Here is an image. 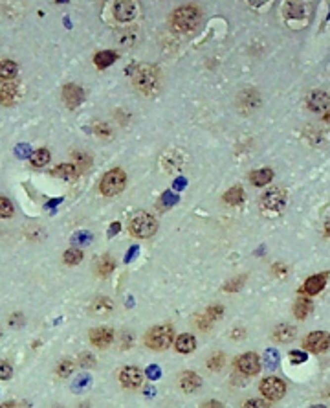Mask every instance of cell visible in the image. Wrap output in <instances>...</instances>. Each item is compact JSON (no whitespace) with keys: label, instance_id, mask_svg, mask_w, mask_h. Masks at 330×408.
Segmentation results:
<instances>
[{"label":"cell","instance_id":"6da1fadb","mask_svg":"<svg viewBox=\"0 0 330 408\" xmlns=\"http://www.w3.org/2000/svg\"><path fill=\"white\" fill-rule=\"evenodd\" d=\"M132 83L145 96H152L160 90V72L152 64H138L132 72Z\"/></svg>","mask_w":330,"mask_h":408},{"label":"cell","instance_id":"7a4b0ae2","mask_svg":"<svg viewBox=\"0 0 330 408\" xmlns=\"http://www.w3.org/2000/svg\"><path fill=\"white\" fill-rule=\"evenodd\" d=\"M202 13L196 6H182L178 7L173 17H171V26L176 32H193L194 28L200 24Z\"/></svg>","mask_w":330,"mask_h":408},{"label":"cell","instance_id":"3957f363","mask_svg":"<svg viewBox=\"0 0 330 408\" xmlns=\"http://www.w3.org/2000/svg\"><path fill=\"white\" fill-rule=\"evenodd\" d=\"M156 230H158V221L150 214H145V212H140V214L132 215L131 221H129V232H131L134 237L147 239L150 237L152 233H156Z\"/></svg>","mask_w":330,"mask_h":408},{"label":"cell","instance_id":"277c9868","mask_svg":"<svg viewBox=\"0 0 330 408\" xmlns=\"http://www.w3.org/2000/svg\"><path fill=\"white\" fill-rule=\"evenodd\" d=\"M173 337H175V333H173V327L171 326H167V324L165 326H156L145 335V344L149 346L150 350L162 351V350L171 346Z\"/></svg>","mask_w":330,"mask_h":408},{"label":"cell","instance_id":"5b68a950","mask_svg":"<svg viewBox=\"0 0 330 408\" xmlns=\"http://www.w3.org/2000/svg\"><path fill=\"white\" fill-rule=\"evenodd\" d=\"M125 184H127V175H125L123 170H110L103 176V180L99 184L101 193L106 195V197H112V195H118L123 191Z\"/></svg>","mask_w":330,"mask_h":408},{"label":"cell","instance_id":"8992f818","mask_svg":"<svg viewBox=\"0 0 330 408\" xmlns=\"http://www.w3.org/2000/svg\"><path fill=\"white\" fill-rule=\"evenodd\" d=\"M259 390H261V394L264 396V399L277 401V399H281V397L284 396L286 384H284V381L279 379V377H268V379H264L261 383Z\"/></svg>","mask_w":330,"mask_h":408},{"label":"cell","instance_id":"52a82bcc","mask_svg":"<svg viewBox=\"0 0 330 408\" xmlns=\"http://www.w3.org/2000/svg\"><path fill=\"white\" fill-rule=\"evenodd\" d=\"M261 204L262 208H266L270 212L277 214V212H281V210L284 208V204H286V195H284L283 189L272 188L261 197Z\"/></svg>","mask_w":330,"mask_h":408},{"label":"cell","instance_id":"ba28073f","mask_svg":"<svg viewBox=\"0 0 330 408\" xmlns=\"http://www.w3.org/2000/svg\"><path fill=\"white\" fill-rule=\"evenodd\" d=\"M329 346H330V335L327 333V331H314V333L308 335L305 339V342H303V348H305L306 351H312V353L327 351Z\"/></svg>","mask_w":330,"mask_h":408},{"label":"cell","instance_id":"9c48e42d","mask_svg":"<svg viewBox=\"0 0 330 408\" xmlns=\"http://www.w3.org/2000/svg\"><path fill=\"white\" fill-rule=\"evenodd\" d=\"M136 15H138L136 2L121 0V2H116V4H114V17H116L119 22H131V20L136 19Z\"/></svg>","mask_w":330,"mask_h":408},{"label":"cell","instance_id":"30bf717a","mask_svg":"<svg viewBox=\"0 0 330 408\" xmlns=\"http://www.w3.org/2000/svg\"><path fill=\"white\" fill-rule=\"evenodd\" d=\"M237 370L242 375H255L261 370V360L255 353H244L237 358Z\"/></svg>","mask_w":330,"mask_h":408},{"label":"cell","instance_id":"8fae6325","mask_svg":"<svg viewBox=\"0 0 330 408\" xmlns=\"http://www.w3.org/2000/svg\"><path fill=\"white\" fill-rule=\"evenodd\" d=\"M62 100H64L68 109H77L83 103V100H85V92H83L81 87L68 83L62 88Z\"/></svg>","mask_w":330,"mask_h":408},{"label":"cell","instance_id":"7c38bea8","mask_svg":"<svg viewBox=\"0 0 330 408\" xmlns=\"http://www.w3.org/2000/svg\"><path fill=\"white\" fill-rule=\"evenodd\" d=\"M119 381H121L125 388H138L140 384L143 383V375L134 366H125L121 373H119Z\"/></svg>","mask_w":330,"mask_h":408},{"label":"cell","instance_id":"4fadbf2b","mask_svg":"<svg viewBox=\"0 0 330 408\" xmlns=\"http://www.w3.org/2000/svg\"><path fill=\"white\" fill-rule=\"evenodd\" d=\"M327 278H329V274H327V272H323V274H316V276L308 278V280L303 283V287H301L299 292H303V294H308V296L319 294V292L323 291L325 285H327Z\"/></svg>","mask_w":330,"mask_h":408},{"label":"cell","instance_id":"5bb4252c","mask_svg":"<svg viewBox=\"0 0 330 408\" xmlns=\"http://www.w3.org/2000/svg\"><path fill=\"white\" fill-rule=\"evenodd\" d=\"M306 105L314 113H323L330 107V96L321 90H314L308 98H306Z\"/></svg>","mask_w":330,"mask_h":408},{"label":"cell","instance_id":"9a60e30c","mask_svg":"<svg viewBox=\"0 0 330 408\" xmlns=\"http://www.w3.org/2000/svg\"><path fill=\"white\" fill-rule=\"evenodd\" d=\"M90 340H92V344L95 348L103 350L106 346H110V342L114 340V331L110 327H97L90 333Z\"/></svg>","mask_w":330,"mask_h":408},{"label":"cell","instance_id":"2e32d148","mask_svg":"<svg viewBox=\"0 0 330 408\" xmlns=\"http://www.w3.org/2000/svg\"><path fill=\"white\" fill-rule=\"evenodd\" d=\"M284 15H286L288 22H292V19L306 20V4H303V2H288L284 6Z\"/></svg>","mask_w":330,"mask_h":408},{"label":"cell","instance_id":"e0dca14e","mask_svg":"<svg viewBox=\"0 0 330 408\" xmlns=\"http://www.w3.org/2000/svg\"><path fill=\"white\" fill-rule=\"evenodd\" d=\"M249 182L253 184V186H259V188H262V186H266V184L274 178V171L270 170V168H262V170H255L251 171L248 175Z\"/></svg>","mask_w":330,"mask_h":408},{"label":"cell","instance_id":"ac0fdd59","mask_svg":"<svg viewBox=\"0 0 330 408\" xmlns=\"http://www.w3.org/2000/svg\"><path fill=\"white\" fill-rule=\"evenodd\" d=\"M17 92H19V87L15 83H4L0 85V103L2 105H13L15 100H17Z\"/></svg>","mask_w":330,"mask_h":408},{"label":"cell","instance_id":"d6986e66","mask_svg":"<svg viewBox=\"0 0 330 408\" xmlns=\"http://www.w3.org/2000/svg\"><path fill=\"white\" fill-rule=\"evenodd\" d=\"M51 175L57 176V178H62V180H75L77 175H79V170L74 164H61V166L53 168Z\"/></svg>","mask_w":330,"mask_h":408},{"label":"cell","instance_id":"ffe728a7","mask_svg":"<svg viewBox=\"0 0 330 408\" xmlns=\"http://www.w3.org/2000/svg\"><path fill=\"white\" fill-rule=\"evenodd\" d=\"M200 384H202V379H200L196 373H193V371H186V373L180 377V386L184 392H187V394H191V392H194V390H198Z\"/></svg>","mask_w":330,"mask_h":408},{"label":"cell","instance_id":"44dd1931","mask_svg":"<svg viewBox=\"0 0 330 408\" xmlns=\"http://www.w3.org/2000/svg\"><path fill=\"white\" fill-rule=\"evenodd\" d=\"M175 348H176V351L184 353V355L193 353L194 348H196V340H194V337H191V335L184 333V335H180V337H176Z\"/></svg>","mask_w":330,"mask_h":408},{"label":"cell","instance_id":"7402d4cb","mask_svg":"<svg viewBox=\"0 0 330 408\" xmlns=\"http://www.w3.org/2000/svg\"><path fill=\"white\" fill-rule=\"evenodd\" d=\"M138 39H140L138 28H127V30H121V32L118 33V43L119 46H123V48L134 46V44L138 43Z\"/></svg>","mask_w":330,"mask_h":408},{"label":"cell","instance_id":"603a6c76","mask_svg":"<svg viewBox=\"0 0 330 408\" xmlns=\"http://www.w3.org/2000/svg\"><path fill=\"white\" fill-rule=\"evenodd\" d=\"M295 333H297V329L293 326H290V324H281V326H277L274 329V339L277 340V342H290V340L295 337Z\"/></svg>","mask_w":330,"mask_h":408},{"label":"cell","instance_id":"cb8c5ba5","mask_svg":"<svg viewBox=\"0 0 330 408\" xmlns=\"http://www.w3.org/2000/svg\"><path fill=\"white\" fill-rule=\"evenodd\" d=\"M116 269V261H114L110 256H103V258H99L97 261H95V274L97 276H108L112 270Z\"/></svg>","mask_w":330,"mask_h":408},{"label":"cell","instance_id":"d4e9b609","mask_svg":"<svg viewBox=\"0 0 330 408\" xmlns=\"http://www.w3.org/2000/svg\"><path fill=\"white\" fill-rule=\"evenodd\" d=\"M310 313H312V301L308 300V298H299V300L295 301V305H293V314H295L299 320L306 318Z\"/></svg>","mask_w":330,"mask_h":408},{"label":"cell","instance_id":"484cf974","mask_svg":"<svg viewBox=\"0 0 330 408\" xmlns=\"http://www.w3.org/2000/svg\"><path fill=\"white\" fill-rule=\"evenodd\" d=\"M114 61H116V54L110 50L99 52V54H95V57H94V63H95L97 68H106V66H110Z\"/></svg>","mask_w":330,"mask_h":408},{"label":"cell","instance_id":"4316f807","mask_svg":"<svg viewBox=\"0 0 330 408\" xmlns=\"http://www.w3.org/2000/svg\"><path fill=\"white\" fill-rule=\"evenodd\" d=\"M30 162H31V166H35V168H44L46 164L50 162V151L37 149L35 153H31Z\"/></svg>","mask_w":330,"mask_h":408},{"label":"cell","instance_id":"83f0119b","mask_svg":"<svg viewBox=\"0 0 330 408\" xmlns=\"http://www.w3.org/2000/svg\"><path fill=\"white\" fill-rule=\"evenodd\" d=\"M112 307L114 303L108 300V298H97V300H94L90 311H92L94 314H106L112 311Z\"/></svg>","mask_w":330,"mask_h":408},{"label":"cell","instance_id":"f1b7e54d","mask_svg":"<svg viewBox=\"0 0 330 408\" xmlns=\"http://www.w3.org/2000/svg\"><path fill=\"white\" fill-rule=\"evenodd\" d=\"M242 201H244V189L240 188V186H235V188H231L226 191L224 202H228V204L237 206V204H240Z\"/></svg>","mask_w":330,"mask_h":408},{"label":"cell","instance_id":"f546056e","mask_svg":"<svg viewBox=\"0 0 330 408\" xmlns=\"http://www.w3.org/2000/svg\"><path fill=\"white\" fill-rule=\"evenodd\" d=\"M17 70H19L17 63H13L9 59L0 61V77H2V79H11V77H15V75H17Z\"/></svg>","mask_w":330,"mask_h":408},{"label":"cell","instance_id":"4dcf8cb0","mask_svg":"<svg viewBox=\"0 0 330 408\" xmlns=\"http://www.w3.org/2000/svg\"><path fill=\"white\" fill-rule=\"evenodd\" d=\"M62 259H64L66 265H79L83 259V252L79 250V248H68V250L64 252Z\"/></svg>","mask_w":330,"mask_h":408},{"label":"cell","instance_id":"1f68e13d","mask_svg":"<svg viewBox=\"0 0 330 408\" xmlns=\"http://www.w3.org/2000/svg\"><path fill=\"white\" fill-rule=\"evenodd\" d=\"M279 351H275V350H268V351L264 353V366L266 368H270V370H274V368H277L279 366Z\"/></svg>","mask_w":330,"mask_h":408},{"label":"cell","instance_id":"d6a6232c","mask_svg":"<svg viewBox=\"0 0 330 408\" xmlns=\"http://www.w3.org/2000/svg\"><path fill=\"white\" fill-rule=\"evenodd\" d=\"M224 353H220V351H217V353H213L211 357H209V360H207V366H209V370H213V371H217V370H220L222 366H224Z\"/></svg>","mask_w":330,"mask_h":408},{"label":"cell","instance_id":"836d02e7","mask_svg":"<svg viewBox=\"0 0 330 408\" xmlns=\"http://www.w3.org/2000/svg\"><path fill=\"white\" fill-rule=\"evenodd\" d=\"M13 204L9 199H6V197H0V219H7V217H11L13 215Z\"/></svg>","mask_w":330,"mask_h":408},{"label":"cell","instance_id":"e575fe53","mask_svg":"<svg viewBox=\"0 0 330 408\" xmlns=\"http://www.w3.org/2000/svg\"><path fill=\"white\" fill-rule=\"evenodd\" d=\"M90 241H92V235H90L88 232H77L74 237H72V245L83 246V245H88Z\"/></svg>","mask_w":330,"mask_h":408},{"label":"cell","instance_id":"d590c367","mask_svg":"<svg viewBox=\"0 0 330 408\" xmlns=\"http://www.w3.org/2000/svg\"><path fill=\"white\" fill-rule=\"evenodd\" d=\"M204 314H206L207 318H211V320L215 322V320H218L222 314H224V307H222V305H211V307L206 309V313Z\"/></svg>","mask_w":330,"mask_h":408},{"label":"cell","instance_id":"8d00e7d4","mask_svg":"<svg viewBox=\"0 0 330 408\" xmlns=\"http://www.w3.org/2000/svg\"><path fill=\"white\" fill-rule=\"evenodd\" d=\"M88 386H90V377L81 375V377H77V381H74L72 390H75V392H83V390L88 388Z\"/></svg>","mask_w":330,"mask_h":408},{"label":"cell","instance_id":"74e56055","mask_svg":"<svg viewBox=\"0 0 330 408\" xmlns=\"http://www.w3.org/2000/svg\"><path fill=\"white\" fill-rule=\"evenodd\" d=\"M72 371H74V362H72V360H62L61 364H59V368H57V373L61 377H68Z\"/></svg>","mask_w":330,"mask_h":408},{"label":"cell","instance_id":"f35d334b","mask_svg":"<svg viewBox=\"0 0 330 408\" xmlns=\"http://www.w3.org/2000/svg\"><path fill=\"white\" fill-rule=\"evenodd\" d=\"M244 280H246V276H238L237 280H231L230 283H226L224 291L226 292H235V291H238L240 287H242Z\"/></svg>","mask_w":330,"mask_h":408},{"label":"cell","instance_id":"ab89813d","mask_svg":"<svg viewBox=\"0 0 330 408\" xmlns=\"http://www.w3.org/2000/svg\"><path fill=\"white\" fill-rule=\"evenodd\" d=\"M213 324H215V322H213L211 318H207L206 314H200V316H196V326H198L202 331H207V329H211Z\"/></svg>","mask_w":330,"mask_h":408},{"label":"cell","instance_id":"60d3db41","mask_svg":"<svg viewBox=\"0 0 330 408\" xmlns=\"http://www.w3.org/2000/svg\"><path fill=\"white\" fill-rule=\"evenodd\" d=\"M13 375V368L7 364L6 360H0V381H6Z\"/></svg>","mask_w":330,"mask_h":408},{"label":"cell","instance_id":"b9f144b4","mask_svg":"<svg viewBox=\"0 0 330 408\" xmlns=\"http://www.w3.org/2000/svg\"><path fill=\"white\" fill-rule=\"evenodd\" d=\"M244 408H270V407L268 403L262 401V399H251V401H248L244 405Z\"/></svg>","mask_w":330,"mask_h":408},{"label":"cell","instance_id":"7bdbcfd3","mask_svg":"<svg viewBox=\"0 0 330 408\" xmlns=\"http://www.w3.org/2000/svg\"><path fill=\"white\" fill-rule=\"evenodd\" d=\"M160 375H162V371H160V368L156 364H152V366H149L147 368V377H149L150 381H156V379H160Z\"/></svg>","mask_w":330,"mask_h":408},{"label":"cell","instance_id":"ee69618b","mask_svg":"<svg viewBox=\"0 0 330 408\" xmlns=\"http://www.w3.org/2000/svg\"><path fill=\"white\" fill-rule=\"evenodd\" d=\"M290 360H292L293 364L305 362V360H306V353H303V351H292V353H290Z\"/></svg>","mask_w":330,"mask_h":408},{"label":"cell","instance_id":"f6af8a7d","mask_svg":"<svg viewBox=\"0 0 330 408\" xmlns=\"http://www.w3.org/2000/svg\"><path fill=\"white\" fill-rule=\"evenodd\" d=\"M15 155H17V157H20V158H28V157H30V145L20 144L19 147L15 149Z\"/></svg>","mask_w":330,"mask_h":408},{"label":"cell","instance_id":"bcb514c9","mask_svg":"<svg viewBox=\"0 0 330 408\" xmlns=\"http://www.w3.org/2000/svg\"><path fill=\"white\" fill-rule=\"evenodd\" d=\"M75 158H77V164H81V166H83V170L90 168V157H87V155H81V153H75Z\"/></svg>","mask_w":330,"mask_h":408},{"label":"cell","instance_id":"7dc6e473","mask_svg":"<svg viewBox=\"0 0 330 408\" xmlns=\"http://www.w3.org/2000/svg\"><path fill=\"white\" fill-rule=\"evenodd\" d=\"M81 366H85V368H94V366H95V358H94L92 355H83Z\"/></svg>","mask_w":330,"mask_h":408},{"label":"cell","instance_id":"c3c4849f","mask_svg":"<svg viewBox=\"0 0 330 408\" xmlns=\"http://www.w3.org/2000/svg\"><path fill=\"white\" fill-rule=\"evenodd\" d=\"M123 340H125V342H123V350H127V348H131V344L134 342V339H132L131 335H127V333L123 335Z\"/></svg>","mask_w":330,"mask_h":408},{"label":"cell","instance_id":"681fc988","mask_svg":"<svg viewBox=\"0 0 330 408\" xmlns=\"http://www.w3.org/2000/svg\"><path fill=\"white\" fill-rule=\"evenodd\" d=\"M163 201L167 202V206H171V204H175L176 202V197H173L171 193H165L163 195Z\"/></svg>","mask_w":330,"mask_h":408},{"label":"cell","instance_id":"f907efd6","mask_svg":"<svg viewBox=\"0 0 330 408\" xmlns=\"http://www.w3.org/2000/svg\"><path fill=\"white\" fill-rule=\"evenodd\" d=\"M204 408H224V407L218 401H207L206 405H204Z\"/></svg>","mask_w":330,"mask_h":408},{"label":"cell","instance_id":"816d5d0a","mask_svg":"<svg viewBox=\"0 0 330 408\" xmlns=\"http://www.w3.org/2000/svg\"><path fill=\"white\" fill-rule=\"evenodd\" d=\"M116 232H119V223H114V225L110 226V230H108V235L112 237V235H116Z\"/></svg>","mask_w":330,"mask_h":408},{"label":"cell","instance_id":"f5cc1de1","mask_svg":"<svg viewBox=\"0 0 330 408\" xmlns=\"http://www.w3.org/2000/svg\"><path fill=\"white\" fill-rule=\"evenodd\" d=\"M274 272H275V274H281V276H283V274L286 272V267H283V265H275Z\"/></svg>","mask_w":330,"mask_h":408},{"label":"cell","instance_id":"db71d44e","mask_svg":"<svg viewBox=\"0 0 330 408\" xmlns=\"http://www.w3.org/2000/svg\"><path fill=\"white\" fill-rule=\"evenodd\" d=\"M242 335H244V329H233V331H231V337H233V339H242Z\"/></svg>","mask_w":330,"mask_h":408},{"label":"cell","instance_id":"11a10c76","mask_svg":"<svg viewBox=\"0 0 330 408\" xmlns=\"http://www.w3.org/2000/svg\"><path fill=\"white\" fill-rule=\"evenodd\" d=\"M0 408H19L15 403H11V401H7V403H4V405H0Z\"/></svg>","mask_w":330,"mask_h":408},{"label":"cell","instance_id":"9f6ffc18","mask_svg":"<svg viewBox=\"0 0 330 408\" xmlns=\"http://www.w3.org/2000/svg\"><path fill=\"white\" fill-rule=\"evenodd\" d=\"M184 186H186V180H184V178H178L175 182V188H184Z\"/></svg>","mask_w":330,"mask_h":408},{"label":"cell","instance_id":"6f0895ef","mask_svg":"<svg viewBox=\"0 0 330 408\" xmlns=\"http://www.w3.org/2000/svg\"><path fill=\"white\" fill-rule=\"evenodd\" d=\"M325 233H327V235H330V221L327 223V225H325Z\"/></svg>","mask_w":330,"mask_h":408},{"label":"cell","instance_id":"680465c9","mask_svg":"<svg viewBox=\"0 0 330 408\" xmlns=\"http://www.w3.org/2000/svg\"><path fill=\"white\" fill-rule=\"evenodd\" d=\"M325 119H327V121H330V111L327 114H325Z\"/></svg>","mask_w":330,"mask_h":408},{"label":"cell","instance_id":"91938a15","mask_svg":"<svg viewBox=\"0 0 330 408\" xmlns=\"http://www.w3.org/2000/svg\"><path fill=\"white\" fill-rule=\"evenodd\" d=\"M312 408H325L323 405H316V407H312Z\"/></svg>","mask_w":330,"mask_h":408},{"label":"cell","instance_id":"94428289","mask_svg":"<svg viewBox=\"0 0 330 408\" xmlns=\"http://www.w3.org/2000/svg\"><path fill=\"white\" fill-rule=\"evenodd\" d=\"M327 394H329V397H330V388H329V392H327Z\"/></svg>","mask_w":330,"mask_h":408}]
</instances>
